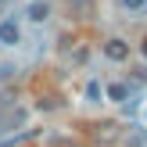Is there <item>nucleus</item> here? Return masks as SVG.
Returning <instances> with one entry per match:
<instances>
[{"instance_id":"obj_1","label":"nucleus","mask_w":147,"mask_h":147,"mask_svg":"<svg viewBox=\"0 0 147 147\" xmlns=\"http://www.w3.org/2000/svg\"><path fill=\"white\" fill-rule=\"evenodd\" d=\"M119 136H122V129L115 126V122H100V126H93V140H97L100 147H111Z\"/></svg>"},{"instance_id":"obj_2","label":"nucleus","mask_w":147,"mask_h":147,"mask_svg":"<svg viewBox=\"0 0 147 147\" xmlns=\"http://www.w3.org/2000/svg\"><path fill=\"white\" fill-rule=\"evenodd\" d=\"M104 57L108 61H129V43L119 40V36H111V40L104 43Z\"/></svg>"},{"instance_id":"obj_3","label":"nucleus","mask_w":147,"mask_h":147,"mask_svg":"<svg viewBox=\"0 0 147 147\" xmlns=\"http://www.w3.org/2000/svg\"><path fill=\"white\" fill-rule=\"evenodd\" d=\"M18 40H22V29H18V22H14V18L0 22V47H14Z\"/></svg>"},{"instance_id":"obj_4","label":"nucleus","mask_w":147,"mask_h":147,"mask_svg":"<svg viewBox=\"0 0 147 147\" xmlns=\"http://www.w3.org/2000/svg\"><path fill=\"white\" fill-rule=\"evenodd\" d=\"M14 126H25V108L7 104V111H0V129H14Z\"/></svg>"},{"instance_id":"obj_5","label":"nucleus","mask_w":147,"mask_h":147,"mask_svg":"<svg viewBox=\"0 0 147 147\" xmlns=\"http://www.w3.org/2000/svg\"><path fill=\"white\" fill-rule=\"evenodd\" d=\"M122 140H126V147H147V133L140 126H129L126 133H122Z\"/></svg>"},{"instance_id":"obj_6","label":"nucleus","mask_w":147,"mask_h":147,"mask_svg":"<svg viewBox=\"0 0 147 147\" xmlns=\"http://www.w3.org/2000/svg\"><path fill=\"white\" fill-rule=\"evenodd\" d=\"M25 14H29L32 22H47V14H50V0H32Z\"/></svg>"},{"instance_id":"obj_7","label":"nucleus","mask_w":147,"mask_h":147,"mask_svg":"<svg viewBox=\"0 0 147 147\" xmlns=\"http://www.w3.org/2000/svg\"><path fill=\"white\" fill-rule=\"evenodd\" d=\"M68 11L79 18H93V0H68Z\"/></svg>"},{"instance_id":"obj_8","label":"nucleus","mask_w":147,"mask_h":147,"mask_svg":"<svg viewBox=\"0 0 147 147\" xmlns=\"http://www.w3.org/2000/svg\"><path fill=\"white\" fill-rule=\"evenodd\" d=\"M108 97H111V100H119V104H126L129 86H126V83H111V86H108Z\"/></svg>"},{"instance_id":"obj_9","label":"nucleus","mask_w":147,"mask_h":147,"mask_svg":"<svg viewBox=\"0 0 147 147\" xmlns=\"http://www.w3.org/2000/svg\"><path fill=\"white\" fill-rule=\"evenodd\" d=\"M36 136V129H22V133H14V136H7L4 147H14V144H25V140H32Z\"/></svg>"},{"instance_id":"obj_10","label":"nucleus","mask_w":147,"mask_h":147,"mask_svg":"<svg viewBox=\"0 0 147 147\" xmlns=\"http://www.w3.org/2000/svg\"><path fill=\"white\" fill-rule=\"evenodd\" d=\"M119 7H122V11H129V14H136V11H144V7H147V0H119Z\"/></svg>"},{"instance_id":"obj_11","label":"nucleus","mask_w":147,"mask_h":147,"mask_svg":"<svg viewBox=\"0 0 147 147\" xmlns=\"http://www.w3.org/2000/svg\"><path fill=\"white\" fill-rule=\"evenodd\" d=\"M14 72H18V68H14L11 61H4V57H0V79H14Z\"/></svg>"},{"instance_id":"obj_12","label":"nucleus","mask_w":147,"mask_h":147,"mask_svg":"<svg viewBox=\"0 0 147 147\" xmlns=\"http://www.w3.org/2000/svg\"><path fill=\"white\" fill-rule=\"evenodd\" d=\"M86 97L97 100V97H100V83H86Z\"/></svg>"},{"instance_id":"obj_13","label":"nucleus","mask_w":147,"mask_h":147,"mask_svg":"<svg viewBox=\"0 0 147 147\" xmlns=\"http://www.w3.org/2000/svg\"><path fill=\"white\" fill-rule=\"evenodd\" d=\"M133 76L140 79V83H147V68H133Z\"/></svg>"},{"instance_id":"obj_14","label":"nucleus","mask_w":147,"mask_h":147,"mask_svg":"<svg viewBox=\"0 0 147 147\" xmlns=\"http://www.w3.org/2000/svg\"><path fill=\"white\" fill-rule=\"evenodd\" d=\"M140 50H144V57H147V36H144V43H140Z\"/></svg>"},{"instance_id":"obj_15","label":"nucleus","mask_w":147,"mask_h":147,"mask_svg":"<svg viewBox=\"0 0 147 147\" xmlns=\"http://www.w3.org/2000/svg\"><path fill=\"white\" fill-rule=\"evenodd\" d=\"M68 147H79V144H68Z\"/></svg>"}]
</instances>
